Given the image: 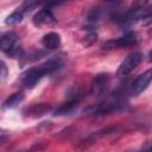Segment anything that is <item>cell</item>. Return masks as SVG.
Returning <instances> with one entry per match:
<instances>
[{"label": "cell", "instance_id": "1", "mask_svg": "<svg viewBox=\"0 0 152 152\" xmlns=\"http://www.w3.org/2000/svg\"><path fill=\"white\" fill-rule=\"evenodd\" d=\"M62 66V61L59 58H51L46 61L45 63L38 65V66H32L27 69L20 78V82L24 87L26 88H32L34 87L45 75H50L55 71H57Z\"/></svg>", "mask_w": 152, "mask_h": 152}, {"label": "cell", "instance_id": "2", "mask_svg": "<svg viewBox=\"0 0 152 152\" xmlns=\"http://www.w3.org/2000/svg\"><path fill=\"white\" fill-rule=\"evenodd\" d=\"M0 51L14 56L19 51V43L17 33L10 31L0 36Z\"/></svg>", "mask_w": 152, "mask_h": 152}, {"label": "cell", "instance_id": "3", "mask_svg": "<svg viewBox=\"0 0 152 152\" xmlns=\"http://www.w3.org/2000/svg\"><path fill=\"white\" fill-rule=\"evenodd\" d=\"M137 44V36L134 32H128L126 34H124L122 37L112 39L106 42L102 45L103 50H113V49H122V48H128L132 45Z\"/></svg>", "mask_w": 152, "mask_h": 152}, {"label": "cell", "instance_id": "4", "mask_svg": "<svg viewBox=\"0 0 152 152\" xmlns=\"http://www.w3.org/2000/svg\"><path fill=\"white\" fill-rule=\"evenodd\" d=\"M142 53H140V52H133V53H131V55H128L125 59H124V62L120 64V66H119V69H118V76H120V77H125V76H127L128 74H131L139 64H140V62L142 61Z\"/></svg>", "mask_w": 152, "mask_h": 152}, {"label": "cell", "instance_id": "5", "mask_svg": "<svg viewBox=\"0 0 152 152\" xmlns=\"http://www.w3.org/2000/svg\"><path fill=\"white\" fill-rule=\"evenodd\" d=\"M151 78H152L151 69H148L145 72H142L141 75H139L131 84V94L132 95H139L140 93H142L148 87Z\"/></svg>", "mask_w": 152, "mask_h": 152}, {"label": "cell", "instance_id": "6", "mask_svg": "<svg viewBox=\"0 0 152 152\" xmlns=\"http://www.w3.org/2000/svg\"><path fill=\"white\" fill-rule=\"evenodd\" d=\"M56 23V19L52 14V12L49 8H43L39 12H37L33 17V24L37 27H42V26H49Z\"/></svg>", "mask_w": 152, "mask_h": 152}, {"label": "cell", "instance_id": "7", "mask_svg": "<svg viewBox=\"0 0 152 152\" xmlns=\"http://www.w3.org/2000/svg\"><path fill=\"white\" fill-rule=\"evenodd\" d=\"M42 44H43L44 48L50 49V50L57 49L61 45V36L56 32H49V33L43 36Z\"/></svg>", "mask_w": 152, "mask_h": 152}, {"label": "cell", "instance_id": "8", "mask_svg": "<svg viewBox=\"0 0 152 152\" xmlns=\"http://www.w3.org/2000/svg\"><path fill=\"white\" fill-rule=\"evenodd\" d=\"M25 99V95L23 91H17L10 95L4 102H2V109H12L15 108L19 103H21Z\"/></svg>", "mask_w": 152, "mask_h": 152}, {"label": "cell", "instance_id": "9", "mask_svg": "<svg viewBox=\"0 0 152 152\" xmlns=\"http://www.w3.org/2000/svg\"><path fill=\"white\" fill-rule=\"evenodd\" d=\"M107 84H108V75H106V74L97 75L91 83V93L101 94L104 90V88L107 87Z\"/></svg>", "mask_w": 152, "mask_h": 152}, {"label": "cell", "instance_id": "10", "mask_svg": "<svg viewBox=\"0 0 152 152\" xmlns=\"http://www.w3.org/2000/svg\"><path fill=\"white\" fill-rule=\"evenodd\" d=\"M77 102H78V99L76 97V99L70 100L69 102H66V103L62 104V106H61V107H59V108L56 110V115H65V114L71 113V112L74 110V108L76 107Z\"/></svg>", "mask_w": 152, "mask_h": 152}, {"label": "cell", "instance_id": "11", "mask_svg": "<svg viewBox=\"0 0 152 152\" xmlns=\"http://www.w3.org/2000/svg\"><path fill=\"white\" fill-rule=\"evenodd\" d=\"M23 17H24V13H23V11H14L13 13H11L7 18H6V20H5V23L7 24V25H17V24H19L21 20H23Z\"/></svg>", "mask_w": 152, "mask_h": 152}, {"label": "cell", "instance_id": "12", "mask_svg": "<svg viewBox=\"0 0 152 152\" xmlns=\"http://www.w3.org/2000/svg\"><path fill=\"white\" fill-rule=\"evenodd\" d=\"M50 106L49 104H45V103H42V104H36L33 107H31L28 109V113L30 114H36L34 116H39V115H43L44 113H46L48 110H50Z\"/></svg>", "mask_w": 152, "mask_h": 152}, {"label": "cell", "instance_id": "13", "mask_svg": "<svg viewBox=\"0 0 152 152\" xmlns=\"http://www.w3.org/2000/svg\"><path fill=\"white\" fill-rule=\"evenodd\" d=\"M84 38H86V39L83 40V44H84L86 46H89V45H91L94 42H96L97 34H96L95 32H90V33H89V34H87Z\"/></svg>", "mask_w": 152, "mask_h": 152}, {"label": "cell", "instance_id": "14", "mask_svg": "<svg viewBox=\"0 0 152 152\" xmlns=\"http://www.w3.org/2000/svg\"><path fill=\"white\" fill-rule=\"evenodd\" d=\"M8 74V70H7V65L4 61L0 59V80H5L6 76Z\"/></svg>", "mask_w": 152, "mask_h": 152}, {"label": "cell", "instance_id": "15", "mask_svg": "<svg viewBox=\"0 0 152 152\" xmlns=\"http://www.w3.org/2000/svg\"><path fill=\"white\" fill-rule=\"evenodd\" d=\"M5 139H6V138H2V137H0V144H1V142H2Z\"/></svg>", "mask_w": 152, "mask_h": 152}]
</instances>
